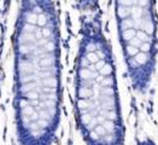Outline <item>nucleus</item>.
Wrapping results in <instances>:
<instances>
[{"label": "nucleus", "instance_id": "obj_1", "mask_svg": "<svg viewBox=\"0 0 158 145\" xmlns=\"http://www.w3.org/2000/svg\"><path fill=\"white\" fill-rule=\"evenodd\" d=\"M19 145H53L62 109L59 15L53 0H21L12 36Z\"/></svg>", "mask_w": 158, "mask_h": 145}, {"label": "nucleus", "instance_id": "obj_2", "mask_svg": "<svg viewBox=\"0 0 158 145\" xmlns=\"http://www.w3.org/2000/svg\"><path fill=\"white\" fill-rule=\"evenodd\" d=\"M74 109L79 132L87 145H124L116 66L100 11L81 18Z\"/></svg>", "mask_w": 158, "mask_h": 145}, {"label": "nucleus", "instance_id": "obj_3", "mask_svg": "<svg viewBox=\"0 0 158 145\" xmlns=\"http://www.w3.org/2000/svg\"><path fill=\"white\" fill-rule=\"evenodd\" d=\"M118 41L133 88L145 93L158 53V22L153 0H115Z\"/></svg>", "mask_w": 158, "mask_h": 145}, {"label": "nucleus", "instance_id": "obj_4", "mask_svg": "<svg viewBox=\"0 0 158 145\" xmlns=\"http://www.w3.org/2000/svg\"><path fill=\"white\" fill-rule=\"evenodd\" d=\"M79 11L83 15L99 12V0H75Z\"/></svg>", "mask_w": 158, "mask_h": 145}, {"label": "nucleus", "instance_id": "obj_5", "mask_svg": "<svg viewBox=\"0 0 158 145\" xmlns=\"http://www.w3.org/2000/svg\"><path fill=\"white\" fill-rule=\"evenodd\" d=\"M138 145H156V144H155V142H153L152 139H150V138H144V139H141V140L138 142Z\"/></svg>", "mask_w": 158, "mask_h": 145}]
</instances>
